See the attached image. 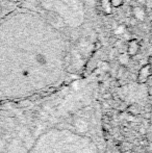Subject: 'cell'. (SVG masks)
<instances>
[{"instance_id": "1", "label": "cell", "mask_w": 152, "mask_h": 153, "mask_svg": "<svg viewBox=\"0 0 152 153\" xmlns=\"http://www.w3.org/2000/svg\"><path fill=\"white\" fill-rule=\"evenodd\" d=\"M0 153H108L98 87L0 102Z\"/></svg>"}, {"instance_id": "2", "label": "cell", "mask_w": 152, "mask_h": 153, "mask_svg": "<svg viewBox=\"0 0 152 153\" xmlns=\"http://www.w3.org/2000/svg\"><path fill=\"white\" fill-rule=\"evenodd\" d=\"M141 45L140 43L138 42L136 40H130L129 43L127 45V53L130 55V56H134V55L138 54V52L140 51Z\"/></svg>"}, {"instance_id": "3", "label": "cell", "mask_w": 152, "mask_h": 153, "mask_svg": "<svg viewBox=\"0 0 152 153\" xmlns=\"http://www.w3.org/2000/svg\"><path fill=\"white\" fill-rule=\"evenodd\" d=\"M151 73H152V68L147 64L146 66H144L141 69L140 73H139V81L140 82H145L148 79V77L150 76Z\"/></svg>"}, {"instance_id": "4", "label": "cell", "mask_w": 152, "mask_h": 153, "mask_svg": "<svg viewBox=\"0 0 152 153\" xmlns=\"http://www.w3.org/2000/svg\"><path fill=\"white\" fill-rule=\"evenodd\" d=\"M132 14H133V17L136 18L139 21H143L145 18H146V10H144L143 7L141 6H136L132 10Z\"/></svg>"}, {"instance_id": "5", "label": "cell", "mask_w": 152, "mask_h": 153, "mask_svg": "<svg viewBox=\"0 0 152 153\" xmlns=\"http://www.w3.org/2000/svg\"><path fill=\"white\" fill-rule=\"evenodd\" d=\"M130 57H131V56H130L127 52H124V53H121V54L119 55L118 59H119V62L121 65H126V64H128V62H129Z\"/></svg>"}, {"instance_id": "6", "label": "cell", "mask_w": 152, "mask_h": 153, "mask_svg": "<svg viewBox=\"0 0 152 153\" xmlns=\"http://www.w3.org/2000/svg\"><path fill=\"white\" fill-rule=\"evenodd\" d=\"M122 3H123V0H110V4L113 6H116V7L122 5Z\"/></svg>"}, {"instance_id": "7", "label": "cell", "mask_w": 152, "mask_h": 153, "mask_svg": "<svg viewBox=\"0 0 152 153\" xmlns=\"http://www.w3.org/2000/svg\"><path fill=\"white\" fill-rule=\"evenodd\" d=\"M139 22H140V21H139L136 18H134V17H131V18H130V25H131V26H134V25L139 24Z\"/></svg>"}, {"instance_id": "8", "label": "cell", "mask_w": 152, "mask_h": 153, "mask_svg": "<svg viewBox=\"0 0 152 153\" xmlns=\"http://www.w3.org/2000/svg\"><path fill=\"white\" fill-rule=\"evenodd\" d=\"M148 65L152 68V55H150V56H149V59H148Z\"/></svg>"}]
</instances>
